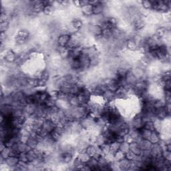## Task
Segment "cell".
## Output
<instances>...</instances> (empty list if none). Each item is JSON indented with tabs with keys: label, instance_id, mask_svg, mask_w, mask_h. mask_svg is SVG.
<instances>
[{
	"label": "cell",
	"instance_id": "47",
	"mask_svg": "<svg viewBox=\"0 0 171 171\" xmlns=\"http://www.w3.org/2000/svg\"><path fill=\"white\" fill-rule=\"evenodd\" d=\"M162 157L165 160L171 161V152L167 150H163L162 152Z\"/></svg>",
	"mask_w": 171,
	"mask_h": 171
},
{
	"label": "cell",
	"instance_id": "6",
	"mask_svg": "<svg viewBox=\"0 0 171 171\" xmlns=\"http://www.w3.org/2000/svg\"><path fill=\"white\" fill-rule=\"evenodd\" d=\"M125 48L126 50L130 52H135L138 51V45L136 41L133 37H128L125 41Z\"/></svg>",
	"mask_w": 171,
	"mask_h": 171
},
{
	"label": "cell",
	"instance_id": "27",
	"mask_svg": "<svg viewBox=\"0 0 171 171\" xmlns=\"http://www.w3.org/2000/svg\"><path fill=\"white\" fill-rule=\"evenodd\" d=\"M153 124H154V130L157 131L158 133H161L163 129V120H161L157 118H154L153 120Z\"/></svg>",
	"mask_w": 171,
	"mask_h": 171
},
{
	"label": "cell",
	"instance_id": "26",
	"mask_svg": "<svg viewBox=\"0 0 171 171\" xmlns=\"http://www.w3.org/2000/svg\"><path fill=\"white\" fill-rule=\"evenodd\" d=\"M130 150L134 153L136 155H140L142 153V149H140L138 144L134 141L130 143Z\"/></svg>",
	"mask_w": 171,
	"mask_h": 171
},
{
	"label": "cell",
	"instance_id": "49",
	"mask_svg": "<svg viewBox=\"0 0 171 171\" xmlns=\"http://www.w3.org/2000/svg\"><path fill=\"white\" fill-rule=\"evenodd\" d=\"M133 141H134V140H133V139L130 136V135L129 134V133H128V134L125 135L124 136V142H128V143L130 144V143H131Z\"/></svg>",
	"mask_w": 171,
	"mask_h": 171
},
{
	"label": "cell",
	"instance_id": "12",
	"mask_svg": "<svg viewBox=\"0 0 171 171\" xmlns=\"http://www.w3.org/2000/svg\"><path fill=\"white\" fill-rule=\"evenodd\" d=\"M55 51L58 53L60 58L62 60H66L69 58L70 50L66 47H61L57 45L55 49Z\"/></svg>",
	"mask_w": 171,
	"mask_h": 171
},
{
	"label": "cell",
	"instance_id": "51",
	"mask_svg": "<svg viewBox=\"0 0 171 171\" xmlns=\"http://www.w3.org/2000/svg\"><path fill=\"white\" fill-rule=\"evenodd\" d=\"M89 3H90V1H88V0H80V7H81L83 6L88 5Z\"/></svg>",
	"mask_w": 171,
	"mask_h": 171
},
{
	"label": "cell",
	"instance_id": "1",
	"mask_svg": "<svg viewBox=\"0 0 171 171\" xmlns=\"http://www.w3.org/2000/svg\"><path fill=\"white\" fill-rule=\"evenodd\" d=\"M147 17L140 14L138 16L133 19L131 21L132 27L136 32H138L144 29L147 26Z\"/></svg>",
	"mask_w": 171,
	"mask_h": 171
},
{
	"label": "cell",
	"instance_id": "35",
	"mask_svg": "<svg viewBox=\"0 0 171 171\" xmlns=\"http://www.w3.org/2000/svg\"><path fill=\"white\" fill-rule=\"evenodd\" d=\"M26 144H27L32 149H35L39 146L40 143L38 141H37V140L36 138L29 137Z\"/></svg>",
	"mask_w": 171,
	"mask_h": 171
},
{
	"label": "cell",
	"instance_id": "24",
	"mask_svg": "<svg viewBox=\"0 0 171 171\" xmlns=\"http://www.w3.org/2000/svg\"><path fill=\"white\" fill-rule=\"evenodd\" d=\"M152 144H157L161 140L160 133L157 132V131L153 130L152 132V134L149 139Z\"/></svg>",
	"mask_w": 171,
	"mask_h": 171
},
{
	"label": "cell",
	"instance_id": "4",
	"mask_svg": "<svg viewBox=\"0 0 171 171\" xmlns=\"http://www.w3.org/2000/svg\"><path fill=\"white\" fill-rule=\"evenodd\" d=\"M144 123V122L142 120V118L140 113L136 114V115L129 121V125H130V128L137 129V130H140V128H143Z\"/></svg>",
	"mask_w": 171,
	"mask_h": 171
},
{
	"label": "cell",
	"instance_id": "3",
	"mask_svg": "<svg viewBox=\"0 0 171 171\" xmlns=\"http://www.w3.org/2000/svg\"><path fill=\"white\" fill-rule=\"evenodd\" d=\"M84 130H90L96 125V119H94L91 115L84 117L82 120H80Z\"/></svg>",
	"mask_w": 171,
	"mask_h": 171
},
{
	"label": "cell",
	"instance_id": "2",
	"mask_svg": "<svg viewBox=\"0 0 171 171\" xmlns=\"http://www.w3.org/2000/svg\"><path fill=\"white\" fill-rule=\"evenodd\" d=\"M87 29H88V35L94 39L102 35V28L100 25L88 24Z\"/></svg>",
	"mask_w": 171,
	"mask_h": 171
},
{
	"label": "cell",
	"instance_id": "28",
	"mask_svg": "<svg viewBox=\"0 0 171 171\" xmlns=\"http://www.w3.org/2000/svg\"><path fill=\"white\" fill-rule=\"evenodd\" d=\"M16 36L23 37V38L29 40V37H30V36H31V33H30V32L28 29L23 28V29H20L18 30Z\"/></svg>",
	"mask_w": 171,
	"mask_h": 171
},
{
	"label": "cell",
	"instance_id": "16",
	"mask_svg": "<svg viewBox=\"0 0 171 171\" xmlns=\"http://www.w3.org/2000/svg\"><path fill=\"white\" fill-rule=\"evenodd\" d=\"M102 96L105 102H111L116 100L115 92H112V91L108 90H106V91H104V92L102 94Z\"/></svg>",
	"mask_w": 171,
	"mask_h": 171
},
{
	"label": "cell",
	"instance_id": "42",
	"mask_svg": "<svg viewBox=\"0 0 171 171\" xmlns=\"http://www.w3.org/2000/svg\"><path fill=\"white\" fill-rule=\"evenodd\" d=\"M11 155V148L6 147L4 149L1 151V157L3 159L7 158Z\"/></svg>",
	"mask_w": 171,
	"mask_h": 171
},
{
	"label": "cell",
	"instance_id": "19",
	"mask_svg": "<svg viewBox=\"0 0 171 171\" xmlns=\"http://www.w3.org/2000/svg\"><path fill=\"white\" fill-rule=\"evenodd\" d=\"M55 127L56 125L50 120H45L42 124V126H41V128L49 134L54 130Z\"/></svg>",
	"mask_w": 171,
	"mask_h": 171
},
{
	"label": "cell",
	"instance_id": "13",
	"mask_svg": "<svg viewBox=\"0 0 171 171\" xmlns=\"http://www.w3.org/2000/svg\"><path fill=\"white\" fill-rule=\"evenodd\" d=\"M19 162V158L17 157L14 156H10L9 157L5 159L4 163L10 169L14 170Z\"/></svg>",
	"mask_w": 171,
	"mask_h": 171
},
{
	"label": "cell",
	"instance_id": "11",
	"mask_svg": "<svg viewBox=\"0 0 171 171\" xmlns=\"http://www.w3.org/2000/svg\"><path fill=\"white\" fill-rule=\"evenodd\" d=\"M70 24L75 31L76 32L81 30L85 25L83 20H82V19L80 17H74L72 19L71 21L70 22Z\"/></svg>",
	"mask_w": 171,
	"mask_h": 171
},
{
	"label": "cell",
	"instance_id": "15",
	"mask_svg": "<svg viewBox=\"0 0 171 171\" xmlns=\"http://www.w3.org/2000/svg\"><path fill=\"white\" fill-rule=\"evenodd\" d=\"M132 69V68H131ZM138 79L136 77V76L133 73L132 70H129L128 73L126 74V76H125V81H126V84L128 86H132L134 84L137 82Z\"/></svg>",
	"mask_w": 171,
	"mask_h": 171
},
{
	"label": "cell",
	"instance_id": "40",
	"mask_svg": "<svg viewBox=\"0 0 171 171\" xmlns=\"http://www.w3.org/2000/svg\"><path fill=\"white\" fill-rule=\"evenodd\" d=\"M124 158H125V154L120 150L114 154V160L115 161L120 162Z\"/></svg>",
	"mask_w": 171,
	"mask_h": 171
},
{
	"label": "cell",
	"instance_id": "38",
	"mask_svg": "<svg viewBox=\"0 0 171 171\" xmlns=\"http://www.w3.org/2000/svg\"><path fill=\"white\" fill-rule=\"evenodd\" d=\"M10 21H6L0 22V31L1 32H7L10 28Z\"/></svg>",
	"mask_w": 171,
	"mask_h": 171
},
{
	"label": "cell",
	"instance_id": "50",
	"mask_svg": "<svg viewBox=\"0 0 171 171\" xmlns=\"http://www.w3.org/2000/svg\"><path fill=\"white\" fill-rule=\"evenodd\" d=\"M71 3L72 4L75 8L76 9H80V1L79 0H76V1H72L71 2Z\"/></svg>",
	"mask_w": 171,
	"mask_h": 171
},
{
	"label": "cell",
	"instance_id": "45",
	"mask_svg": "<svg viewBox=\"0 0 171 171\" xmlns=\"http://www.w3.org/2000/svg\"><path fill=\"white\" fill-rule=\"evenodd\" d=\"M136 156L137 155H136L134 153H132V151L129 150L128 153L125 154V158L130 161H134L135 160Z\"/></svg>",
	"mask_w": 171,
	"mask_h": 171
},
{
	"label": "cell",
	"instance_id": "17",
	"mask_svg": "<svg viewBox=\"0 0 171 171\" xmlns=\"http://www.w3.org/2000/svg\"><path fill=\"white\" fill-rule=\"evenodd\" d=\"M80 11L83 16L85 17H90L93 16V7L89 3L88 5L82 7Z\"/></svg>",
	"mask_w": 171,
	"mask_h": 171
},
{
	"label": "cell",
	"instance_id": "39",
	"mask_svg": "<svg viewBox=\"0 0 171 171\" xmlns=\"http://www.w3.org/2000/svg\"><path fill=\"white\" fill-rule=\"evenodd\" d=\"M163 100L166 104L170 103L171 102V92L169 90H163Z\"/></svg>",
	"mask_w": 171,
	"mask_h": 171
},
{
	"label": "cell",
	"instance_id": "10",
	"mask_svg": "<svg viewBox=\"0 0 171 171\" xmlns=\"http://www.w3.org/2000/svg\"><path fill=\"white\" fill-rule=\"evenodd\" d=\"M169 32H170V30L167 29L165 25H160L155 28L153 34L159 39H163Z\"/></svg>",
	"mask_w": 171,
	"mask_h": 171
},
{
	"label": "cell",
	"instance_id": "25",
	"mask_svg": "<svg viewBox=\"0 0 171 171\" xmlns=\"http://www.w3.org/2000/svg\"><path fill=\"white\" fill-rule=\"evenodd\" d=\"M56 10L55 9V7L52 5L45 6L44 7L42 14L44 15L45 16H48V17L52 16V15L54 14Z\"/></svg>",
	"mask_w": 171,
	"mask_h": 171
},
{
	"label": "cell",
	"instance_id": "7",
	"mask_svg": "<svg viewBox=\"0 0 171 171\" xmlns=\"http://www.w3.org/2000/svg\"><path fill=\"white\" fill-rule=\"evenodd\" d=\"M71 37V34L69 33H62L60 34L56 38V44L58 46L66 47L69 42Z\"/></svg>",
	"mask_w": 171,
	"mask_h": 171
},
{
	"label": "cell",
	"instance_id": "46",
	"mask_svg": "<svg viewBox=\"0 0 171 171\" xmlns=\"http://www.w3.org/2000/svg\"><path fill=\"white\" fill-rule=\"evenodd\" d=\"M17 157L19 158V161L24 162H27V163L29 162L26 152H22V153H20V154H19Z\"/></svg>",
	"mask_w": 171,
	"mask_h": 171
},
{
	"label": "cell",
	"instance_id": "18",
	"mask_svg": "<svg viewBox=\"0 0 171 171\" xmlns=\"http://www.w3.org/2000/svg\"><path fill=\"white\" fill-rule=\"evenodd\" d=\"M68 104H69L70 107H72V108L78 107V106H80V102L78 101V97H77V96H76V95L68 94Z\"/></svg>",
	"mask_w": 171,
	"mask_h": 171
},
{
	"label": "cell",
	"instance_id": "31",
	"mask_svg": "<svg viewBox=\"0 0 171 171\" xmlns=\"http://www.w3.org/2000/svg\"><path fill=\"white\" fill-rule=\"evenodd\" d=\"M27 157H28V159L29 162H32L36 160L37 157V151L35 149H31L30 150H29L28 152H27Z\"/></svg>",
	"mask_w": 171,
	"mask_h": 171
},
{
	"label": "cell",
	"instance_id": "30",
	"mask_svg": "<svg viewBox=\"0 0 171 171\" xmlns=\"http://www.w3.org/2000/svg\"><path fill=\"white\" fill-rule=\"evenodd\" d=\"M91 170H98V159L92 157L90 158V161L86 163Z\"/></svg>",
	"mask_w": 171,
	"mask_h": 171
},
{
	"label": "cell",
	"instance_id": "5",
	"mask_svg": "<svg viewBox=\"0 0 171 171\" xmlns=\"http://www.w3.org/2000/svg\"><path fill=\"white\" fill-rule=\"evenodd\" d=\"M5 54L3 55L2 61L7 64H14L17 59V54L14 51L13 49H6L4 51Z\"/></svg>",
	"mask_w": 171,
	"mask_h": 171
},
{
	"label": "cell",
	"instance_id": "41",
	"mask_svg": "<svg viewBox=\"0 0 171 171\" xmlns=\"http://www.w3.org/2000/svg\"><path fill=\"white\" fill-rule=\"evenodd\" d=\"M120 150H121L124 154H126L129 150H130V144L126 142H122L120 144Z\"/></svg>",
	"mask_w": 171,
	"mask_h": 171
},
{
	"label": "cell",
	"instance_id": "21",
	"mask_svg": "<svg viewBox=\"0 0 171 171\" xmlns=\"http://www.w3.org/2000/svg\"><path fill=\"white\" fill-rule=\"evenodd\" d=\"M137 143L138 144L140 149L142 150H150L152 146H153V144H152L150 140L148 139L142 138Z\"/></svg>",
	"mask_w": 171,
	"mask_h": 171
},
{
	"label": "cell",
	"instance_id": "34",
	"mask_svg": "<svg viewBox=\"0 0 171 171\" xmlns=\"http://www.w3.org/2000/svg\"><path fill=\"white\" fill-rule=\"evenodd\" d=\"M140 6L142 7V8L145 11H150L152 10V1L149 0H143V1H140Z\"/></svg>",
	"mask_w": 171,
	"mask_h": 171
},
{
	"label": "cell",
	"instance_id": "9",
	"mask_svg": "<svg viewBox=\"0 0 171 171\" xmlns=\"http://www.w3.org/2000/svg\"><path fill=\"white\" fill-rule=\"evenodd\" d=\"M30 5L32 6L33 12L36 15H40L42 14L44 6L43 4L42 1H29Z\"/></svg>",
	"mask_w": 171,
	"mask_h": 171
},
{
	"label": "cell",
	"instance_id": "37",
	"mask_svg": "<svg viewBox=\"0 0 171 171\" xmlns=\"http://www.w3.org/2000/svg\"><path fill=\"white\" fill-rule=\"evenodd\" d=\"M120 143L118 142L117 141H113L110 144V150H111V153L112 154H115L117 151L120 150Z\"/></svg>",
	"mask_w": 171,
	"mask_h": 171
},
{
	"label": "cell",
	"instance_id": "43",
	"mask_svg": "<svg viewBox=\"0 0 171 171\" xmlns=\"http://www.w3.org/2000/svg\"><path fill=\"white\" fill-rule=\"evenodd\" d=\"M100 147L101 149L102 155H103V156L111 153V150H110V144L106 143V144H104V145H102Z\"/></svg>",
	"mask_w": 171,
	"mask_h": 171
},
{
	"label": "cell",
	"instance_id": "22",
	"mask_svg": "<svg viewBox=\"0 0 171 171\" xmlns=\"http://www.w3.org/2000/svg\"><path fill=\"white\" fill-rule=\"evenodd\" d=\"M130 165H131V161L127 160L126 158H123L122 160L119 162L120 170H124V171L129 170L130 168Z\"/></svg>",
	"mask_w": 171,
	"mask_h": 171
},
{
	"label": "cell",
	"instance_id": "33",
	"mask_svg": "<svg viewBox=\"0 0 171 171\" xmlns=\"http://www.w3.org/2000/svg\"><path fill=\"white\" fill-rule=\"evenodd\" d=\"M152 132H153V131L147 130V129L144 128H140L139 130L140 135V136H141V138H143V139H148V140H149L151 134H152Z\"/></svg>",
	"mask_w": 171,
	"mask_h": 171
},
{
	"label": "cell",
	"instance_id": "14",
	"mask_svg": "<svg viewBox=\"0 0 171 171\" xmlns=\"http://www.w3.org/2000/svg\"><path fill=\"white\" fill-rule=\"evenodd\" d=\"M152 158H158L162 156V149L159 143L153 144L150 149Z\"/></svg>",
	"mask_w": 171,
	"mask_h": 171
},
{
	"label": "cell",
	"instance_id": "8",
	"mask_svg": "<svg viewBox=\"0 0 171 171\" xmlns=\"http://www.w3.org/2000/svg\"><path fill=\"white\" fill-rule=\"evenodd\" d=\"M170 114L167 112L165 106L162 107L156 108L154 110V116L157 119L161 120H165L167 118L170 116Z\"/></svg>",
	"mask_w": 171,
	"mask_h": 171
},
{
	"label": "cell",
	"instance_id": "36",
	"mask_svg": "<svg viewBox=\"0 0 171 171\" xmlns=\"http://www.w3.org/2000/svg\"><path fill=\"white\" fill-rule=\"evenodd\" d=\"M56 103H57V100L56 98L50 96L47 98V100L45 101L44 104L46 106L47 108H51L53 107V106H56Z\"/></svg>",
	"mask_w": 171,
	"mask_h": 171
},
{
	"label": "cell",
	"instance_id": "32",
	"mask_svg": "<svg viewBox=\"0 0 171 171\" xmlns=\"http://www.w3.org/2000/svg\"><path fill=\"white\" fill-rule=\"evenodd\" d=\"M76 157L78 158L80 161L82 163H84V164H86V163L90 161V159L91 158L90 156L86 153V152L78 153V155Z\"/></svg>",
	"mask_w": 171,
	"mask_h": 171
},
{
	"label": "cell",
	"instance_id": "44",
	"mask_svg": "<svg viewBox=\"0 0 171 171\" xmlns=\"http://www.w3.org/2000/svg\"><path fill=\"white\" fill-rule=\"evenodd\" d=\"M143 128L147 129V130H151V131L154 130V124H153V120H149V121L145 122L144 123Z\"/></svg>",
	"mask_w": 171,
	"mask_h": 171
},
{
	"label": "cell",
	"instance_id": "29",
	"mask_svg": "<svg viewBox=\"0 0 171 171\" xmlns=\"http://www.w3.org/2000/svg\"><path fill=\"white\" fill-rule=\"evenodd\" d=\"M37 83H38V79L33 78L32 76H28L27 78V85L32 88H36L37 87Z\"/></svg>",
	"mask_w": 171,
	"mask_h": 171
},
{
	"label": "cell",
	"instance_id": "20",
	"mask_svg": "<svg viewBox=\"0 0 171 171\" xmlns=\"http://www.w3.org/2000/svg\"><path fill=\"white\" fill-rule=\"evenodd\" d=\"M106 143V138L105 136L100 133V134H98L97 135L95 136L94 138V144L98 146H101L102 145H104V144Z\"/></svg>",
	"mask_w": 171,
	"mask_h": 171
},
{
	"label": "cell",
	"instance_id": "23",
	"mask_svg": "<svg viewBox=\"0 0 171 171\" xmlns=\"http://www.w3.org/2000/svg\"><path fill=\"white\" fill-rule=\"evenodd\" d=\"M129 134L130 135L133 140H134V141L136 142H139L140 140L142 139L141 136H140V135L139 130H137V129L130 128V132H129Z\"/></svg>",
	"mask_w": 171,
	"mask_h": 171
},
{
	"label": "cell",
	"instance_id": "48",
	"mask_svg": "<svg viewBox=\"0 0 171 171\" xmlns=\"http://www.w3.org/2000/svg\"><path fill=\"white\" fill-rule=\"evenodd\" d=\"M162 90H171V80L164 81L162 85Z\"/></svg>",
	"mask_w": 171,
	"mask_h": 171
}]
</instances>
